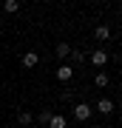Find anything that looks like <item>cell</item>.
Instances as JSON below:
<instances>
[{"instance_id": "5b68a950", "label": "cell", "mask_w": 122, "mask_h": 128, "mask_svg": "<svg viewBox=\"0 0 122 128\" xmlns=\"http://www.w3.org/2000/svg\"><path fill=\"white\" fill-rule=\"evenodd\" d=\"M94 37H97L100 43H105V40L111 37V28H108V26H97V28H94Z\"/></svg>"}, {"instance_id": "7a4b0ae2", "label": "cell", "mask_w": 122, "mask_h": 128, "mask_svg": "<svg viewBox=\"0 0 122 128\" xmlns=\"http://www.w3.org/2000/svg\"><path fill=\"white\" fill-rule=\"evenodd\" d=\"M91 63H94V66H105V63H108V51H105V48L91 51Z\"/></svg>"}, {"instance_id": "9c48e42d", "label": "cell", "mask_w": 122, "mask_h": 128, "mask_svg": "<svg viewBox=\"0 0 122 128\" xmlns=\"http://www.w3.org/2000/svg\"><path fill=\"white\" fill-rule=\"evenodd\" d=\"M17 122H20L23 128L31 125V122H34V114H28V111H20V114H17Z\"/></svg>"}, {"instance_id": "4fadbf2b", "label": "cell", "mask_w": 122, "mask_h": 128, "mask_svg": "<svg viewBox=\"0 0 122 128\" xmlns=\"http://www.w3.org/2000/svg\"><path fill=\"white\" fill-rule=\"evenodd\" d=\"M3 9H6V12H17V9H20V3H17V0H6Z\"/></svg>"}, {"instance_id": "6da1fadb", "label": "cell", "mask_w": 122, "mask_h": 128, "mask_svg": "<svg viewBox=\"0 0 122 128\" xmlns=\"http://www.w3.org/2000/svg\"><path fill=\"white\" fill-rule=\"evenodd\" d=\"M74 120H80V122L91 120V105L88 102H77V105H74Z\"/></svg>"}, {"instance_id": "52a82bcc", "label": "cell", "mask_w": 122, "mask_h": 128, "mask_svg": "<svg viewBox=\"0 0 122 128\" xmlns=\"http://www.w3.org/2000/svg\"><path fill=\"white\" fill-rule=\"evenodd\" d=\"M37 60H40V57H37L34 51H26V54H23V66H26V68H34Z\"/></svg>"}, {"instance_id": "30bf717a", "label": "cell", "mask_w": 122, "mask_h": 128, "mask_svg": "<svg viewBox=\"0 0 122 128\" xmlns=\"http://www.w3.org/2000/svg\"><path fill=\"white\" fill-rule=\"evenodd\" d=\"M94 86H97V88H105V86H108V74H105V71H100V74L94 77Z\"/></svg>"}, {"instance_id": "277c9868", "label": "cell", "mask_w": 122, "mask_h": 128, "mask_svg": "<svg viewBox=\"0 0 122 128\" xmlns=\"http://www.w3.org/2000/svg\"><path fill=\"white\" fill-rule=\"evenodd\" d=\"M97 111H100V114H111V111H114V100H108V97H102V100L97 102Z\"/></svg>"}, {"instance_id": "8fae6325", "label": "cell", "mask_w": 122, "mask_h": 128, "mask_svg": "<svg viewBox=\"0 0 122 128\" xmlns=\"http://www.w3.org/2000/svg\"><path fill=\"white\" fill-rule=\"evenodd\" d=\"M71 60H74V63H82V60H85V51H80V48H71Z\"/></svg>"}, {"instance_id": "7c38bea8", "label": "cell", "mask_w": 122, "mask_h": 128, "mask_svg": "<svg viewBox=\"0 0 122 128\" xmlns=\"http://www.w3.org/2000/svg\"><path fill=\"white\" fill-rule=\"evenodd\" d=\"M34 120H37L40 125H48V120H51V111H43V114H37Z\"/></svg>"}, {"instance_id": "5bb4252c", "label": "cell", "mask_w": 122, "mask_h": 128, "mask_svg": "<svg viewBox=\"0 0 122 128\" xmlns=\"http://www.w3.org/2000/svg\"><path fill=\"white\" fill-rule=\"evenodd\" d=\"M119 68H122V66H119Z\"/></svg>"}, {"instance_id": "3957f363", "label": "cell", "mask_w": 122, "mask_h": 128, "mask_svg": "<svg viewBox=\"0 0 122 128\" xmlns=\"http://www.w3.org/2000/svg\"><path fill=\"white\" fill-rule=\"evenodd\" d=\"M71 77H74V68H71V66H68V63H63V66H60V68H57V80L68 82Z\"/></svg>"}, {"instance_id": "8992f818", "label": "cell", "mask_w": 122, "mask_h": 128, "mask_svg": "<svg viewBox=\"0 0 122 128\" xmlns=\"http://www.w3.org/2000/svg\"><path fill=\"white\" fill-rule=\"evenodd\" d=\"M68 122H65V117L63 114H51V120H48V128H65Z\"/></svg>"}, {"instance_id": "ba28073f", "label": "cell", "mask_w": 122, "mask_h": 128, "mask_svg": "<svg viewBox=\"0 0 122 128\" xmlns=\"http://www.w3.org/2000/svg\"><path fill=\"white\" fill-rule=\"evenodd\" d=\"M54 51H57V57H60V60L71 57V46H68V43H57V48H54Z\"/></svg>"}]
</instances>
